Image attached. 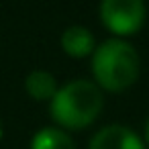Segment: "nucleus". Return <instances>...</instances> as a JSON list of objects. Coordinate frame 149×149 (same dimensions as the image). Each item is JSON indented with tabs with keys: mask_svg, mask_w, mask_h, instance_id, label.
Masks as SVG:
<instances>
[{
	"mask_svg": "<svg viewBox=\"0 0 149 149\" xmlns=\"http://www.w3.org/2000/svg\"><path fill=\"white\" fill-rule=\"evenodd\" d=\"M88 149H147L145 141L125 125H106L90 139Z\"/></svg>",
	"mask_w": 149,
	"mask_h": 149,
	"instance_id": "nucleus-4",
	"label": "nucleus"
},
{
	"mask_svg": "<svg viewBox=\"0 0 149 149\" xmlns=\"http://www.w3.org/2000/svg\"><path fill=\"white\" fill-rule=\"evenodd\" d=\"M139 53L125 39L112 37L96 45L92 53V76L100 90L125 92L139 80Z\"/></svg>",
	"mask_w": 149,
	"mask_h": 149,
	"instance_id": "nucleus-2",
	"label": "nucleus"
},
{
	"mask_svg": "<svg viewBox=\"0 0 149 149\" xmlns=\"http://www.w3.org/2000/svg\"><path fill=\"white\" fill-rule=\"evenodd\" d=\"M59 45L63 49V53H68L70 57L82 59L94 53L96 49V39L92 35V31L84 25H72L61 33Z\"/></svg>",
	"mask_w": 149,
	"mask_h": 149,
	"instance_id": "nucleus-5",
	"label": "nucleus"
},
{
	"mask_svg": "<svg viewBox=\"0 0 149 149\" xmlns=\"http://www.w3.org/2000/svg\"><path fill=\"white\" fill-rule=\"evenodd\" d=\"M98 15L106 31L123 39L143 29L147 8L143 0H100Z\"/></svg>",
	"mask_w": 149,
	"mask_h": 149,
	"instance_id": "nucleus-3",
	"label": "nucleus"
},
{
	"mask_svg": "<svg viewBox=\"0 0 149 149\" xmlns=\"http://www.w3.org/2000/svg\"><path fill=\"white\" fill-rule=\"evenodd\" d=\"M102 90L90 80H72L61 86L49 100V114L63 131H80L90 127L102 112Z\"/></svg>",
	"mask_w": 149,
	"mask_h": 149,
	"instance_id": "nucleus-1",
	"label": "nucleus"
},
{
	"mask_svg": "<svg viewBox=\"0 0 149 149\" xmlns=\"http://www.w3.org/2000/svg\"><path fill=\"white\" fill-rule=\"evenodd\" d=\"M25 90L27 94L33 98V100H39V102H49L55 92L59 90L55 78L51 72H45V70H35L31 72L27 78H25Z\"/></svg>",
	"mask_w": 149,
	"mask_h": 149,
	"instance_id": "nucleus-6",
	"label": "nucleus"
},
{
	"mask_svg": "<svg viewBox=\"0 0 149 149\" xmlns=\"http://www.w3.org/2000/svg\"><path fill=\"white\" fill-rule=\"evenodd\" d=\"M143 141H145V145L149 147V118H147V123H145V139H143Z\"/></svg>",
	"mask_w": 149,
	"mask_h": 149,
	"instance_id": "nucleus-8",
	"label": "nucleus"
},
{
	"mask_svg": "<svg viewBox=\"0 0 149 149\" xmlns=\"http://www.w3.org/2000/svg\"><path fill=\"white\" fill-rule=\"evenodd\" d=\"M31 149H76V143L68 131L59 127H45L33 135Z\"/></svg>",
	"mask_w": 149,
	"mask_h": 149,
	"instance_id": "nucleus-7",
	"label": "nucleus"
}]
</instances>
